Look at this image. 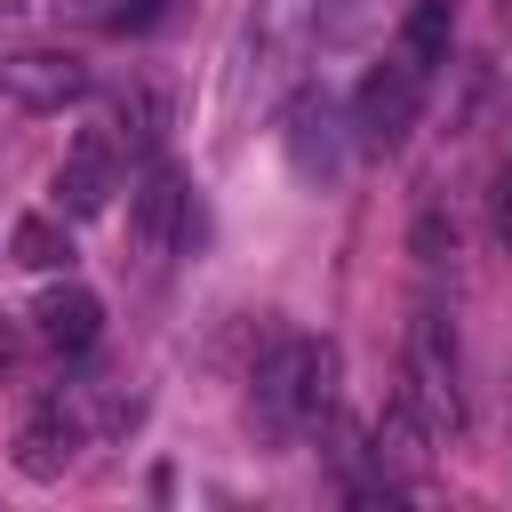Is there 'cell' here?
<instances>
[{"label":"cell","mask_w":512,"mask_h":512,"mask_svg":"<svg viewBox=\"0 0 512 512\" xmlns=\"http://www.w3.org/2000/svg\"><path fill=\"white\" fill-rule=\"evenodd\" d=\"M336 408V344L328 336H280L248 376V424L272 448H296Z\"/></svg>","instance_id":"1"},{"label":"cell","mask_w":512,"mask_h":512,"mask_svg":"<svg viewBox=\"0 0 512 512\" xmlns=\"http://www.w3.org/2000/svg\"><path fill=\"white\" fill-rule=\"evenodd\" d=\"M408 400L432 432L464 424V352H456V320L448 312H416L408 320Z\"/></svg>","instance_id":"2"},{"label":"cell","mask_w":512,"mask_h":512,"mask_svg":"<svg viewBox=\"0 0 512 512\" xmlns=\"http://www.w3.org/2000/svg\"><path fill=\"white\" fill-rule=\"evenodd\" d=\"M424 88H432V72H424L416 56H400V48H384V56L360 72V96H352V128H360V144H368V152H392V144L416 128Z\"/></svg>","instance_id":"3"},{"label":"cell","mask_w":512,"mask_h":512,"mask_svg":"<svg viewBox=\"0 0 512 512\" xmlns=\"http://www.w3.org/2000/svg\"><path fill=\"white\" fill-rule=\"evenodd\" d=\"M128 232H136V248H144L152 264L200 240V200H192V184H184L168 160H144V176H136V192H128Z\"/></svg>","instance_id":"4"},{"label":"cell","mask_w":512,"mask_h":512,"mask_svg":"<svg viewBox=\"0 0 512 512\" xmlns=\"http://www.w3.org/2000/svg\"><path fill=\"white\" fill-rule=\"evenodd\" d=\"M280 144H288V168H296L304 184H336V176H344V120H336L328 88L288 96V112H280Z\"/></svg>","instance_id":"5"},{"label":"cell","mask_w":512,"mask_h":512,"mask_svg":"<svg viewBox=\"0 0 512 512\" xmlns=\"http://www.w3.org/2000/svg\"><path fill=\"white\" fill-rule=\"evenodd\" d=\"M112 192H120V136L112 128H80L64 168H56V216L88 224V216L112 208Z\"/></svg>","instance_id":"6"},{"label":"cell","mask_w":512,"mask_h":512,"mask_svg":"<svg viewBox=\"0 0 512 512\" xmlns=\"http://www.w3.org/2000/svg\"><path fill=\"white\" fill-rule=\"evenodd\" d=\"M0 96L24 104V112H64L88 96V64L64 56V48H8L0 56Z\"/></svg>","instance_id":"7"},{"label":"cell","mask_w":512,"mask_h":512,"mask_svg":"<svg viewBox=\"0 0 512 512\" xmlns=\"http://www.w3.org/2000/svg\"><path fill=\"white\" fill-rule=\"evenodd\" d=\"M80 440H88V416L64 408V400H48V408L16 432V472H24V480H64L72 456H80Z\"/></svg>","instance_id":"8"},{"label":"cell","mask_w":512,"mask_h":512,"mask_svg":"<svg viewBox=\"0 0 512 512\" xmlns=\"http://www.w3.org/2000/svg\"><path fill=\"white\" fill-rule=\"evenodd\" d=\"M32 336L48 344V352H64V360H80L96 336H104V304L88 296V288H48L40 304H32Z\"/></svg>","instance_id":"9"},{"label":"cell","mask_w":512,"mask_h":512,"mask_svg":"<svg viewBox=\"0 0 512 512\" xmlns=\"http://www.w3.org/2000/svg\"><path fill=\"white\" fill-rule=\"evenodd\" d=\"M448 40H456V0H408V16H400V32H392V48L400 56H416L424 72L448 56Z\"/></svg>","instance_id":"10"},{"label":"cell","mask_w":512,"mask_h":512,"mask_svg":"<svg viewBox=\"0 0 512 512\" xmlns=\"http://www.w3.org/2000/svg\"><path fill=\"white\" fill-rule=\"evenodd\" d=\"M160 128H168V104H160V88H128V96L112 104V136H120V152H136V160H160Z\"/></svg>","instance_id":"11"},{"label":"cell","mask_w":512,"mask_h":512,"mask_svg":"<svg viewBox=\"0 0 512 512\" xmlns=\"http://www.w3.org/2000/svg\"><path fill=\"white\" fill-rule=\"evenodd\" d=\"M8 256H16V264H32V272H56V264H72V240H64V224H56V216H24V224H16V240H8Z\"/></svg>","instance_id":"12"},{"label":"cell","mask_w":512,"mask_h":512,"mask_svg":"<svg viewBox=\"0 0 512 512\" xmlns=\"http://www.w3.org/2000/svg\"><path fill=\"white\" fill-rule=\"evenodd\" d=\"M496 240H504V256H512V160L496 168Z\"/></svg>","instance_id":"13"}]
</instances>
